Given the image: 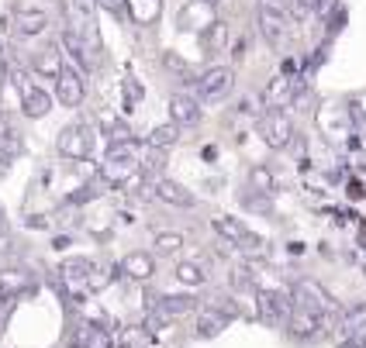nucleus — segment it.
<instances>
[{
    "label": "nucleus",
    "mask_w": 366,
    "mask_h": 348,
    "mask_svg": "<svg viewBox=\"0 0 366 348\" xmlns=\"http://www.w3.org/2000/svg\"><path fill=\"white\" fill-rule=\"evenodd\" d=\"M163 173H166V152L163 148L145 145L142 148V176H156V180H163Z\"/></svg>",
    "instance_id": "b1692460"
},
{
    "label": "nucleus",
    "mask_w": 366,
    "mask_h": 348,
    "mask_svg": "<svg viewBox=\"0 0 366 348\" xmlns=\"http://www.w3.org/2000/svg\"><path fill=\"white\" fill-rule=\"evenodd\" d=\"M214 231L222 235L228 245H235L239 252H245V255H263L266 252V242L256 235V231H249V227L239 221V218H214Z\"/></svg>",
    "instance_id": "39448f33"
},
{
    "label": "nucleus",
    "mask_w": 366,
    "mask_h": 348,
    "mask_svg": "<svg viewBox=\"0 0 366 348\" xmlns=\"http://www.w3.org/2000/svg\"><path fill=\"white\" fill-rule=\"evenodd\" d=\"M156 259H166V255H177L183 248V235H177V231H159L156 235Z\"/></svg>",
    "instance_id": "a878e982"
},
{
    "label": "nucleus",
    "mask_w": 366,
    "mask_h": 348,
    "mask_svg": "<svg viewBox=\"0 0 366 348\" xmlns=\"http://www.w3.org/2000/svg\"><path fill=\"white\" fill-rule=\"evenodd\" d=\"M339 334L342 338H363L366 334V304H349L339 317Z\"/></svg>",
    "instance_id": "aec40b11"
},
{
    "label": "nucleus",
    "mask_w": 366,
    "mask_h": 348,
    "mask_svg": "<svg viewBox=\"0 0 366 348\" xmlns=\"http://www.w3.org/2000/svg\"><path fill=\"white\" fill-rule=\"evenodd\" d=\"M83 97H86V80H83V73L76 66H66L62 76L56 80V101H59L62 107H80Z\"/></svg>",
    "instance_id": "6e6552de"
},
{
    "label": "nucleus",
    "mask_w": 366,
    "mask_h": 348,
    "mask_svg": "<svg viewBox=\"0 0 366 348\" xmlns=\"http://www.w3.org/2000/svg\"><path fill=\"white\" fill-rule=\"evenodd\" d=\"M197 307H201V304H197V297H194V293H159V297H152V293H149V310H166L169 317L194 314Z\"/></svg>",
    "instance_id": "9b49d317"
},
{
    "label": "nucleus",
    "mask_w": 366,
    "mask_h": 348,
    "mask_svg": "<svg viewBox=\"0 0 366 348\" xmlns=\"http://www.w3.org/2000/svg\"><path fill=\"white\" fill-rule=\"evenodd\" d=\"M259 7H266V11H277V14H287V7H290V0H263Z\"/></svg>",
    "instance_id": "473e14b6"
},
{
    "label": "nucleus",
    "mask_w": 366,
    "mask_h": 348,
    "mask_svg": "<svg viewBox=\"0 0 366 348\" xmlns=\"http://www.w3.org/2000/svg\"><path fill=\"white\" fill-rule=\"evenodd\" d=\"M0 231H7V214H4V207H0Z\"/></svg>",
    "instance_id": "e433bc0d"
},
{
    "label": "nucleus",
    "mask_w": 366,
    "mask_h": 348,
    "mask_svg": "<svg viewBox=\"0 0 366 348\" xmlns=\"http://www.w3.org/2000/svg\"><path fill=\"white\" fill-rule=\"evenodd\" d=\"M49 28V14L41 7H18L14 11V31L21 39H35V35H45Z\"/></svg>",
    "instance_id": "4468645a"
},
{
    "label": "nucleus",
    "mask_w": 366,
    "mask_h": 348,
    "mask_svg": "<svg viewBox=\"0 0 366 348\" xmlns=\"http://www.w3.org/2000/svg\"><path fill=\"white\" fill-rule=\"evenodd\" d=\"M56 152H59L62 159H73V163L86 159L94 152V128L83 121L66 124L59 135H56Z\"/></svg>",
    "instance_id": "20e7f679"
},
{
    "label": "nucleus",
    "mask_w": 366,
    "mask_h": 348,
    "mask_svg": "<svg viewBox=\"0 0 366 348\" xmlns=\"http://www.w3.org/2000/svg\"><path fill=\"white\" fill-rule=\"evenodd\" d=\"M62 56L56 45H45V48H39L35 56H31V73L35 76H41V80H59L62 76Z\"/></svg>",
    "instance_id": "2eb2a0df"
},
{
    "label": "nucleus",
    "mask_w": 366,
    "mask_h": 348,
    "mask_svg": "<svg viewBox=\"0 0 366 348\" xmlns=\"http://www.w3.org/2000/svg\"><path fill=\"white\" fill-rule=\"evenodd\" d=\"M259 28H263V35L269 45H280V41L287 39V14H277V11L259 7Z\"/></svg>",
    "instance_id": "412c9836"
},
{
    "label": "nucleus",
    "mask_w": 366,
    "mask_h": 348,
    "mask_svg": "<svg viewBox=\"0 0 366 348\" xmlns=\"http://www.w3.org/2000/svg\"><path fill=\"white\" fill-rule=\"evenodd\" d=\"M207 45H211V52H222L224 45H228V21H214V24H211Z\"/></svg>",
    "instance_id": "c85d7f7f"
},
{
    "label": "nucleus",
    "mask_w": 366,
    "mask_h": 348,
    "mask_svg": "<svg viewBox=\"0 0 366 348\" xmlns=\"http://www.w3.org/2000/svg\"><path fill=\"white\" fill-rule=\"evenodd\" d=\"M180 142V128H177V124L169 121V124H156V128H152V131H149V145H152V148H169V145H177Z\"/></svg>",
    "instance_id": "393cba45"
},
{
    "label": "nucleus",
    "mask_w": 366,
    "mask_h": 348,
    "mask_svg": "<svg viewBox=\"0 0 366 348\" xmlns=\"http://www.w3.org/2000/svg\"><path fill=\"white\" fill-rule=\"evenodd\" d=\"M363 348H366V334H363Z\"/></svg>",
    "instance_id": "ea45409f"
},
{
    "label": "nucleus",
    "mask_w": 366,
    "mask_h": 348,
    "mask_svg": "<svg viewBox=\"0 0 366 348\" xmlns=\"http://www.w3.org/2000/svg\"><path fill=\"white\" fill-rule=\"evenodd\" d=\"M252 190L269 193V190H273V173H269V169H263V165H256V169H252Z\"/></svg>",
    "instance_id": "7c9ffc66"
},
{
    "label": "nucleus",
    "mask_w": 366,
    "mask_h": 348,
    "mask_svg": "<svg viewBox=\"0 0 366 348\" xmlns=\"http://www.w3.org/2000/svg\"><path fill=\"white\" fill-rule=\"evenodd\" d=\"M173 276H177L180 283H187V287H204V283H207V272H204L197 262H180V266L173 269Z\"/></svg>",
    "instance_id": "bb28decb"
},
{
    "label": "nucleus",
    "mask_w": 366,
    "mask_h": 348,
    "mask_svg": "<svg viewBox=\"0 0 366 348\" xmlns=\"http://www.w3.org/2000/svg\"><path fill=\"white\" fill-rule=\"evenodd\" d=\"M80 348H114V338L101 328V324H80L76 338H73Z\"/></svg>",
    "instance_id": "5701e85b"
},
{
    "label": "nucleus",
    "mask_w": 366,
    "mask_h": 348,
    "mask_svg": "<svg viewBox=\"0 0 366 348\" xmlns=\"http://www.w3.org/2000/svg\"><path fill=\"white\" fill-rule=\"evenodd\" d=\"M4 317H7V314H4V310H0V328H4Z\"/></svg>",
    "instance_id": "4c0bfd02"
},
{
    "label": "nucleus",
    "mask_w": 366,
    "mask_h": 348,
    "mask_svg": "<svg viewBox=\"0 0 366 348\" xmlns=\"http://www.w3.org/2000/svg\"><path fill=\"white\" fill-rule=\"evenodd\" d=\"M31 287H35L31 269H24V266L0 269V293H4V297L18 300V297H24V293H31Z\"/></svg>",
    "instance_id": "f8f14e48"
},
{
    "label": "nucleus",
    "mask_w": 366,
    "mask_h": 348,
    "mask_svg": "<svg viewBox=\"0 0 366 348\" xmlns=\"http://www.w3.org/2000/svg\"><path fill=\"white\" fill-rule=\"evenodd\" d=\"M201 4H211V7H214V4H218V0H201Z\"/></svg>",
    "instance_id": "58836bf2"
},
{
    "label": "nucleus",
    "mask_w": 366,
    "mask_h": 348,
    "mask_svg": "<svg viewBox=\"0 0 366 348\" xmlns=\"http://www.w3.org/2000/svg\"><path fill=\"white\" fill-rule=\"evenodd\" d=\"M104 7H111V11H122V0H101Z\"/></svg>",
    "instance_id": "c9c22d12"
},
{
    "label": "nucleus",
    "mask_w": 366,
    "mask_h": 348,
    "mask_svg": "<svg viewBox=\"0 0 366 348\" xmlns=\"http://www.w3.org/2000/svg\"><path fill=\"white\" fill-rule=\"evenodd\" d=\"M59 272L69 280V283H86V287H90V280H94V272H97V269H94V262H90V259L73 255V259H66V262L59 266Z\"/></svg>",
    "instance_id": "4be33fe9"
},
{
    "label": "nucleus",
    "mask_w": 366,
    "mask_h": 348,
    "mask_svg": "<svg viewBox=\"0 0 366 348\" xmlns=\"http://www.w3.org/2000/svg\"><path fill=\"white\" fill-rule=\"evenodd\" d=\"M290 297H294V304L305 310H315V314H322V317H332V314H342V307H339V300L328 293L318 280H307V276H301V280H294V287H290Z\"/></svg>",
    "instance_id": "f257e3e1"
},
{
    "label": "nucleus",
    "mask_w": 366,
    "mask_h": 348,
    "mask_svg": "<svg viewBox=\"0 0 366 348\" xmlns=\"http://www.w3.org/2000/svg\"><path fill=\"white\" fill-rule=\"evenodd\" d=\"M152 193L169 207H197V197L190 193V190H183L180 183H173V180H152Z\"/></svg>",
    "instance_id": "dca6fc26"
},
{
    "label": "nucleus",
    "mask_w": 366,
    "mask_h": 348,
    "mask_svg": "<svg viewBox=\"0 0 366 348\" xmlns=\"http://www.w3.org/2000/svg\"><path fill=\"white\" fill-rule=\"evenodd\" d=\"M122 276H128L132 283H149L156 276V255L152 252H128L122 259Z\"/></svg>",
    "instance_id": "9d476101"
},
{
    "label": "nucleus",
    "mask_w": 366,
    "mask_h": 348,
    "mask_svg": "<svg viewBox=\"0 0 366 348\" xmlns=\"http://www.w3.org/2000/svg\"><path fill=\"white\" fill-rule=\"evenodd\" d=\"M0 155H7V159L24 155V135H21L18 124L11 121V114H0Z\"/></svg>",
    "instance_id": "f3484780"
},
{
    "label": "nucleus",
    "mask_w": 366,
    "mask_h": 348,
    "mask_svg": "<svg viewBox=\"0 0 366 348\" xmlns=\"http://www.w3.org/2000/svg\"><path fill=\"white\" fill-rule=\"evenodd\" d=\"M62 48L69 52V59H73V66H76L80 73H90V69L97 66V52H94L76 31H69V28L62 31Z\"/></svg>",
    "instance_id": "ddd939ff"
},
{
    "label": "nucleus",
    "mask_w": 366,
    "mask_h": 348,
    "mask_svg": "<svg viewBox=\"0 0 366 348\" xmlns=\"http://www.w3.org/2000/svg\"><path fill=\"white\" fill-rule=\"evenodd\" d=\"M297 4V11H325L332 0H294Z\"/></svg>",
    "instance_id": "2f4dec72"
},
{
    "label": "nucleus",
    "mask_w": 366,
    "mask_h": 348,
    "mask_svg": "<svg viewBox=\"0 0 366 348\" xmlns=\"http://www.w3.org/2000/svg\"><path fill=\"white\" fill-rule=\"evenodd\" d=\"M232 86H235V73H232L228 66H211L207 73H201V76L194 80V90H197V101L201 103L224 101V97L232 93Z\"/></svg>",
    "instance_id": "423d86ee"
},
{
    "label": "nucleus",
    "mask_w": 366,
    "mask_h": 348,
    "mask_svg": "<svg viewBox=\"0 0 366 348\" xmlns=\"http://www.w3.org/2000/svg\"><path fill=\"white\" fill-rule=\"evenodd\" d=\"M122 348H152V331L149 328H124Z\"/></svg>",
    "instance_id": "cd10ccee"
},
{
    "label": "nucleus",
    "mask_w": 366,
    "mask_h": 348,
    "mask_svg": "<svg viewBox=\"0 0 366 348\" xmlns=\"http://www.w3.org/2000/svg\"><path fill=\"white\" fill-rule=\"evenodd\" d=\"M11 163H14V159H7V155H0V180H4V176L11 173Z\"/></svg>",
    "instance_id": "f704fd0d"
},
{
    "label": "nucleus",
    "mask_w": 366,
    "mask_h": 348,
    "mask_svg": "<svg viewBox=\"0 0 366 348\" xmlns=\"http://www.w3.org/2000/svg\"><path fill=\"white\" fill-rule=\"evenodd\" d=\"M256 307H259V321L263 324L287 328V321L297 310V304H294L290 293H280V290H256Z\"/></svg>",
    "instance_id": "7ed1b4c3"
},
{
    "label": "nucleus",
    "mask_w": 366,
    "mask_h": 348,
    "mask_svg": "<svg viewBox=\"0 0 366 348\" xmlns=\"http://www.w3.org/2000/svg\"><path fill=\"white\" fill-rule=\"evenodd\" d=\"M259 138L266 142V148H273V152H284L287 145L294 142V121H290V114L287 111H266L263 118H259Z\"/></svg>",
    "instance_id": "0eeeda50"
},
{
    "label": "nucleus",
    "mask_w": 366,
    "mask_h": 348,
    "mask_svg": "<svg viewBox=\"0 0 366 348\" xmlns=\"http://www.w3.org/2000/svg\"><path fill=\"white\" fill-rule=\"evenodd\" d=\"M52 111V93L45 90V86H31L24 97H21V114L24 118H31V121H39Z\"/></svg>",
    "instance_id": "a211bd4d"
},
{
    "label": "nucleus",
    "mask_w": 366,
    "mask_h": 348,
    "mask_svg": "<svg viewBox=\"0 0 366 348\" xmlns=\"http://www.w3.org/2000/svg\"><path fill=\"white\" fill-rule=\"evenodd\" d=\"M62 18L69 31H76L94 52H101V35L94 24V0H62Z\"/></svg>",
    "instance_id": "f03ea898"
},
{
    "label": "nucleus",
    "mask_w": 366,
    "mask_h": 348,
    "mask_svg": "<svg viewBox=\"0 0 366 348\" xmlns=\"http://www.w3.org/2000/svg\"><path fill=\"white\" fill-rule=\"evenodd\" d=\"M228 314L218 307H201L197 310V338H218L224 328H228Z\"/></svg>",
    "instance_id": "6ab92c4d"
},
{
    "label": "nucleus",
    "mask_w": 366,
    "mask_h": 348,
    "mask_svg": "<svg viewBox=\"0 0 366 348\" xmlns=\"http://www.w3.org/2000/svg\"><path fill=\"white\" fill-rule=\"evenodd\" d=\"M339 348H363V338H342Z\"/></svg>",
    "instance_id": "72a5a7b5"
},
{
    "label": "nucleus",
    "mask_w": 366,
    "mask_h": 348,
    "mask_svg": "<svg viewBox=\"0 0 366 348\" xmlns=\"http://www.w3.org/2000/svg\"><path fill=\"white\" fill-rule=\"evenodd\" d=\"M232 287L235 290H259L256 287V276H252V266H235L232 269Z\"/></svg>",
    "instance_id": "c756f323"
},
{
    "label": "nucleus",
    "mask_w": 366,
    "mask_h": 348,
    "mask_svg": "<svg viewBox=\"0 0 366 348\" xmlns=\"http://www.w3.org/2000/svg\"><path fill=\"white\" fill-rule=\"evenodd\" d=\"M204 118L201 101L197 97H187V93H173L169 97V121L177 128H197Z\"/></svg>",
    "instance_id": "1a4fd4ad"
}]
</instances>
